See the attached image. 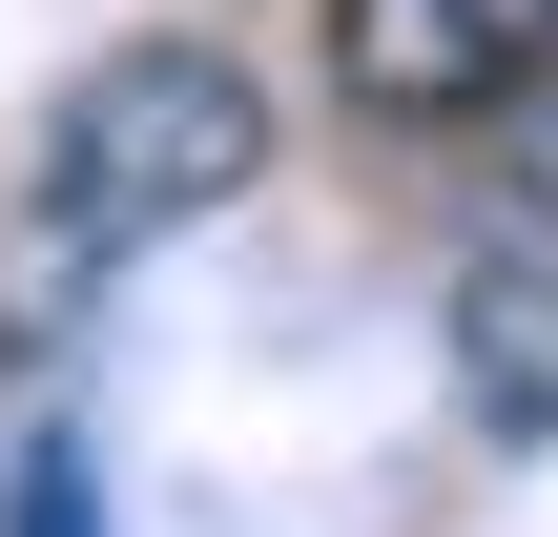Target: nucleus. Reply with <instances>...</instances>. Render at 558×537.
Returning a JSON list of instances; mask_svg holds the SVG:
<instances>
[{"instance_id":"1","label":"nucleus","mask_w":558,"mask_h":537,"mask_svg":"<svg viewBox=\"0 0 558 537\" xmlns=\"http://www.w3.org/2000/svg\"><path fill=\"white\" fill-rule=\"evenodd\" d=\"M248 186H269V83L228 41H104L41 103V166H21V228H0V310L104 290L124 248H186Z\"/></svg>"},{"instance_id":"2","label":"nucleus","mask_w":558,"mask_h":537,"mask_svg":"<svg viewBox=\"0 0 558 537\" xmlns=\"http://www.w3.org/2000/svg\"><path fill=\"white\" fill-rule=\"evenodd\" d=\"M558 83V0H331L352 124H518Z\"/></svg>"},{"instance_id":"3","label":"nucleus","mask_w":558,"mask_h":537,"mask_svg":"<svg viewBox=\"0 0 558 537\" xmlns=\"http://www.w3.org/2000/svg\"><path fill=\"white\" fill-rule=\"evenodd\" d=\"M456 414L497 455L558 435V248L538 228H476V269H456Z\"/></svg>"},{"instance_id":"4","label":"nucleus","mask_w":558,"mask_h":537,"mask_svg":"<svg viewBox=\"0 0 558 537\" xmlns=\"http://www.w3.org/2000/svg\"><path fill=\"white\" fill-rule=\"evenodd\" d=\"M0 537H104V455H83L62 414H41V435L0 455Z\"/></svg>"}]
</instances>
